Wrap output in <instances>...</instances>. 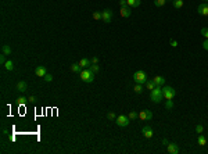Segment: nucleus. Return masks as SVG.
<instances>
[{"instance_id":"nucleus-1","label":"nucleus","mask_w":208,"mask_h":154,"mask_svg":"<svg viewBox=\"0 0 208 154\" xmlns=\"http://www.w3.org/2000/svg\"><path fill=\"white\" fill-rule=\"evenodd\" d=\"M150 99H151V102H154L156 104L162 102V99H164L162 86H156L153 90H150Z\"/></svg>"},{"instance_id":"nucleus-2","label":"nucleus","mask_w":208,"mask_h":154,"mask_svg":"<svg viewBox=\"0 0 208 154\" xmlns=\"http://www.w3.org/2000/svg\"><path fill=\"white\" fill-rule=\"evenodd\" d=\"M81 79H82L83 82H86V83L93 82L94 81V72H92L89 68L82 70V71H81Z\"/></svg>"},{"instance_id":"nucleus-3","label":"nucleus","mask_w":208,"mask_h":154,"mask_svg":"<svg viewBox=\"0 0 208 154\" xmlns=\"http://www.w3.org/2000/svg\"><path fill=\"white\" fill-rule=\"evenodd\" d=\"M133 81L136 83H142V85H144L147 81H148V78H147V74L144 71H136L133 74Z\"/></svg>"},{"instance_id":"nucleus-4","label":"nucleus","mask_w":208,"mask_h":154,"mask_svg":"<svg viewBox=\"0 0 208 154\" xmlns=\"http://www.w3.org/2000/svg\"><path fill=\"white\" fill-rule=\"evenodd\" d=\"M162 93H164V99L166 100H172L176 94V90L172 86H162Z\"/></svg>"},{"instance_id":"nucleus-5","label":"nucleus","mask_w":208,"mask_h":154,"mask_svg":"<svg viewBox=\"0 0 208 154\" xmlns=\"http://www.w3.org/2000/svg\"><path fill=\"white\" fill-rule=\"evenodd\" d=\"M129 117H126V115H119V117H117L115 118V122H117V125L118 126H122V128H125V126H128L129 125Z\"/></svg>"},{"instance_id":"nucleus-6","label":"nucleus","mask_w":208,"mask_h":154,"mask_svg":"<svg viewBox=\"0 0 208 154\" xmlns=\"http://www.w3.org/2000/svg\"><path fill=\"white\" fill-rule=\"evenodd\" d=\"M111 18H113V11L110 9H105V10L101 11V21L105 22V24H110L111 22Z\"/></svg>"},{"instance_id":"nucleus-7","label":"nucleus","mask_w":208,"mask_h":154,"mask_svg":"<svg viewBox=\"0 0 208 154\" xmlns=\"http://www.w3.org/2000/svg\"><path fill=\"white\" fill-rule=\"evenodd\" d=\"M139 118L142 121H150V119H153V113L150 110H143L139 113Z\"/></svg>"},{"instance_id":"nucleus-8","label":"nucleus","mask_w":208,"mask_h":154,"mask_svg":"<svg viewBox=\"0 0 208 154\" xmlns=\"http://www.w3.org/2000/svg\"><path fill=\"white\" fill-rule=\"evenodd\" d=\"M197 13L203 17H208V3H201L200 6L197 7Z\"/></svg>"},{"instance_id":"nucleus-9","label":"nucleus","mask_w":208,"mask_h":154,"mask_svg":"<svg viewBox=\"0 0 208 154\" xmlns=\"http://www.w3.org/2000/svg\"><path fill=\"white\" fill-rule=\"evenodd\" d=\"M166 151L169 154H178L179 153V146L176 143H168L166 144Z\"/></svg>"},{"instance_id":"nucleus-10","label":"nucleus","mask_w":208,"mask_h":154,"mask_svg":"<svg viewBox=\"0 0 208 154\" xmlns=\"http://www.w3.org/2000/svg\"><path fill=\"white\" fill-rule=\"evenodd\" d=\"M142 133L144 135V137H147V139H151V137H153V129H151L148 125H146V126L142 128Z\"/></svg>"},{"instance_id":"nucleus-11","label":"nucleus","mask_w":208,"mask_h":154,"mask_svg":"<svg viewBox=\"0 0 208 154\" xmlns=\"http://www.w3.org/2000/svg\"><path fill=\"white\" fill-rule=\"evenodd\" d=\"M119 14H121V17H124V18H128V17H130V14H132V11H130V7H129V6L121 7V10H119Z\"/></svg>"},{"instance_id":"nucleus-12","label":"nucleus","mask_w":208,"mask_h":154,"mask_svg":"<svg viewBox=\"0 0 208 154\" xmlns=\"http://www.w3.org/2000/svg\"><path fill=\"white\" fill-rule=\"evenodd\" d=\"M35 74H36L39 78H43V76L47 74V70H46V67H43V65H39V67H36V70H35Z\"/></svg>"},{"instance_id":"nucleus-13","label":"nucleus","mask_w":208,"mask_h":154,"mask_svg":"<svg viewBox=\"0 0 208 154\" xmlns=\"http://www.w3.org/2000/svg\"><path fill=\"white\" fill-rule=\"evenodd\" d=\"M79 65L82 67L83 70H86V68H90L92 61H90L89 58H81V60H79Z\"/></svg>"},{"instance_id":"nucleus-14","label":"nucleus","mask_w":208,"mask_h":154,"mask_svg":"<svg viewBox=\"0 0 208 154\" xmlns=\"http://www.w3.org/2000/svg\"><path fill=\"white\" fill-rule=\"evenodd\" d=\"M153 81H154V83H156L157 86H164V83H165V78L161 76V75H157V76L153 78Z\"/></svg>"},{"instance_id":"nucleus-15","label":"nucleus","mask_w":208,"mask_h":154,"mask_svg":"<svg viewBox=\"0 0 208 154\" xmlns=\"http://www.w3.org/2000/svg\"><path fill=\"white\" fill-rule=\"evenodd\" d=\"M17 89H18L20 92H25V90L28 89V83L24 82V81H20V82L17 83Z\"/></svg>"},{"instance_id":"nucleus-16","label":"nucleus","mask_w":208,"mask_h":154,"mask_svg":"<svg viewBox=\"0 0 208 154\" xmlns=\"http://www.w3.org/2000/svg\"><path fill=\"white\" fill-rule=\"evenodd\" d=\"M129 7H139L142 4V0H126Z\"/></svg>"},{"instance_id":"nucleus-17","label":"nucleus","mask_w":208,"mask_h":154,"mask_svg":"<svg viewBox=\"0 0 208 154\" xmlns=\"http://www.w3.org/2000/svg\"><path fill=\"white\" fill-rule=\"evenodd\" d=\"M197 143L200 144L201 147L207 144V139H205V136H204V135H201V133L198 135V137H197Z\"/></svg>"},{"instance_id":"nucleus-18","label":"nucleus","mask_w":208,"mask_h":154,"mask_svg":"<svg viewBox=\"0 0 208 154\" xmlns=\"http://www.w3.org/2000/svg\"><path fill=\"white\" fill-rule=\"evenodd\" d=\"M1 53L6 54V56H10L11 54V47L9 46V44H3V46H1Z\"/></svg>"},{"instance_id":"nucleus-19","label":"nucleus","mask_w":208,"mask_h":154,"mask_svg":"<svg viewBox=\"0 0 208 154\" xmlns=\"http://www.w3.org/2000/svg\"><path fill=\"white\" fill-rule=\"evenodd\" d=\"M82 70H83V68L79 65V62H78V64H75V62H74L72 65H71V71H72V72H79V74H81Z\"/></svg>"},{"instance_id":"nucleus-20","label":"nucleus","mask_w":208,"mask_h":154,"mask_svg":"<svg viewBox=\"0 0 208 154\" xmlns=\"http://www.w3.org/2000/svg\"><path fill=\"white\" fill-rule=\"evenodd\" d=\"M156 86H157V85L154 83V81H153V79H148V81L146 82V88H147L148 90H153V89H154Z\"/></svg>"},{"instance_id":"nucleus-21","label":"nucleus","mask_w":208,"mask_h":154,"mask_svg":"<svg viewBox=\"0 0 208 154\" xmlns=\"http://www.w3.org/2000/svg\"><path fill=\"white\" fill-rule=\"evenodd\" d=\"M4 68H6L7 71H13V70H14V62L11 61V60H7L6 64H4Z\"/></svg>"},{"instance_id":"nucleus-22","label":"nucleus","mask_w":208,"mask_h":154,"mask_svg":"<svg viewBox=\"0 0 208 154\" xmlns=\"http://www.w3.org/2000/svg\"><path fill=\"white\" fill-rule=\"evenodd\" d=\"M172 4L175 9H182L183 7V0H172Z\"/></svg>"},{"instance_id":"nucleus-23","label":"nucleus","mask_w":208,"mask_h":154,"mask_svg":"<svg viewBox=\"0 0 208 154\" xmlns=\"http://www.w3.org/2000/svg\"><path fill=\"white\" fill-rule=\"evenodd\" d=\"M133 90H135V93H142L143 92V85H142V83H136L135 88H133Z\"/></svg>"},{"instance_id":"nucleus-24","label":"nucleus","mask_w":208,"mask_h":154,"mask_svg":"<svg viewBox=\"0 0 208 154\" xmlns=\"http://www.w3.org/2000/svg\"><path fill=\"white\" fill-rule=\"evenodd\" d=\"M89 70H90L92 72H94V74H96V72H99V71H100V67H99V64H92Z\"/></svg>"},{"instance_id":"nucleus-25","label":"nucleus","mask_w":208,"mask_h":154,"mask_svg":"<svg viewBox=\"0 0 208 154\" xmlns=\"http://www.w3.org/2000/svg\"><path fill=\"white\" fill-rule=\"evenodd\" d=\"M26 100H28L26 97H24V96H21V97H18V99H17V103H18L20 106H24V104H26Z\"/></svg>"},{"instance_id":"nucleus-26","label":"nucleus","mask_w":208,"mask_h":154,"mask_svg":"<svg viewBox=\"0 0 208 154\" xmlns=\"http://www.w3.org/2000/svg\"><path fill=\"white\" fill-rule=\"evenodd\" d=\"M165 108L166 110H172V108H174V102H172V100H166Z\"/></svg>"},{"instance_id":"nucleus-27","label":"nucleus","mask_w":208,"mask_h":154,"mask_svg":"<svg viewBox=\"0 0 208 154\" xmlns=\"http://www.w3.org/2000/svg\"><path fill=\"white\" fill-rule=\"evenodd\" d=\"M165 3H166V0H154V4H156L157 7H162Z\"/></svg>"},{"instance_id":"nucleus-28","label":"nucleus","mask_w":208,"mask_h":154,"mask_svg":"<svg viewBox=\"0 0 208 154\" xmlns=\"http://www.w3.org/2000/svg\"><path fill=\"white\" fill-rule=\"evenodd\" d=\"M128 117H129V119H136V118H139V114L136 113V111H130Z\"/></svg>"},{"instance_id":"nucleus-29","label":"nucleus","mask_w":208,"mask_h":154,"mask_svg":"<svg viewBox=\"0 0 208 154\" xmlns=\"http://www.w3.org/2000/svg\"><path fill=\"white\" fill-rule=\"evenodd\" d=\"M43 79H44L46 82H52V81H53V75H52V74H46V75L43 76Z\"/></svg>"},{"instance_id":"nucleus-30","label":"nucleus","mask_w":208,"mask_h":154,"mask_svg":"<svg viewBox=\"0 0 208 154\" xmlns=\"http://www.w3.org/2000/svg\"><path fill=\"white\" fill-rule=\"evenodd\" d=\"M93 18L96 21L101 20V13H99V11H94V13H93Z\"/></svg>"},{"instance_id":"nucleus-31","label":"nucleus","mask_w":208,"mask_h":154,"mask_svg":"<svg viewBox=\"0 0 208 154\" xmlns=\"http://www.w3.org/2000/svg\"><path fill=\"white\" fill-rule=\"evenodd\" d=\"M196 132L197 133H203L204 132V126L203 125H196Z\"/></svg>"},{"instance_id":"nucleus-32","label":"nucleus","mask_w":208,"mask_h":154,"mask_svg":"<svg viewBox=\"0 0 208 154\" xmlns=\"http://www.w3.org/2000/svg\"><path fill=\"white\" fill-rule=\"evenodd\" d=\"M107 118H108V119H111V121H115V118H117V117H115V114L113 113V111H110V113L107 114Z\"/></svg>"},{"instance_id":"nucleus-33","label":"nucleus","mask_w":208,"mask_h":154,"mask_svg":"<svg viewBox=\"0 0 208 154\" xmlns=\"http://www.w3.org/2000/svg\"><path fill=\"white\" fill-rule=\"evenodd\" d=\"M201 35H203L205 39H208V28H203V29H201Z\"/></svg>"},{"instance_id":"nucleus-34","label":"nucleus","mask_w":208,"mask_h":154,"mask_svg":"<svg viewBox=\"0 0 208 154\" xmlns=\"http://www.w3.org/2000/svg\"><path fill=\"white\" fill-rule=\"evenodd\" d=\"M6 61H7V60H6V54H1V56H0V64H3V65H4Z\"/></svg>"},{"instance_id":"nucleus-35","label":"nucleus","mask_w":208,"mask_h":154,"mask_svg":"<svg viewBox=\"0 0 208 154\" xmlns=\"http://www.w3.org/2000/svg\"><path fill=\"white\" fill-rule=\"evenodd\" d=\"M90 61H92V64H99V57H96V56H94V57L90 58Z\"/></svg>"},{"instance_id":"nucleus-36","label":"nucleus","mask_w":208,"mask_h":154,"mask_svg":"<svg viewBox=\"0 0 208 154\" xmlns=\"http://www.w3.org/2000/svg\"><path fill=\"white\" fill-rule=\"evenodd\" d=\"M169 44H171L172 47H176V46H178V42L174 40V39H171V40H169Z\"/></svg>"},{"instance_id":"nucleus-37","label":"nucleus","mask_w":208,"mask_h":154,"mask_svg":"<svg viewBox=\"0 0 208 154\" xmlns=\"http://www.w3.org/2000/svg\"><path fill=\"white\" fill-rule=\"evenodd\" d=\"M203 49H204V50H208V39L204 40V43H203Z\"/></svg>"},{"instance_id":"nucleus-38","label":"nucleus","mask_w":208,"mask_h":154,"mask_svg":"<svg viewBox=\"0 0 208 154\" xmlns=\"http://www.w3.org/2000/svg\"><path fill=\"white\" fill-rule=\"evenodd\" d=\"M119 6H121V7H125V6H128L126 0H119Z\"/></svg>"},{"instance_id":"nucleus-39","label":"nucleus","mask_w":208,"mask_h":154,"mask_svg":"<svg viewBox=\"0 0 208 154\" xmlns=\"http://www.w3.org/2000/svg\"><path fill=\"white\" fill-rule=\"evenodd\" d=\"M28 100H29L31 103H33L35 100H36V97H35V96H29V99H28Z\"/></svg>"},{"instance_id":"nucleus-40","label":"nucleus","mask_w":208,"mask_h":154,"mask_svg":"<svg viewBox=\"0 0 208 154\" xmlns=\"http://www.w3.org/2000/svg\"><path fill=\"white\" fill-rule=\"evenodd\" d=\"M168 143H169V142H168V139H166V137H164V139H162V144H165V146H166Z\"/></svg>"},{"instance_id":"nucleus-41","label":"nucleus","mask_w":208,"mask_h":154,"mask_svg":"<svg viewBox=\"0 0 208 154\" xmlns=\"http://www.w3.org/2000/svg\"><path fill=\"white\" fill-rule=\"evenodd\" d=\"M166 1H172V0H166Z\"/></svg>"},{"instance_id":"nucleus-42","label":"nucleus","mask_w":208,"mask_h":154,"mask_svg":"<svg viewBox=\"0 0 208 154\" xmlns=\"http://www.w3.org/2000/svg\"><path fill=\"white\" fill-rule=\"evenodd\" d=\"M204 1H205V3H207V1H208V0H204Z\"/></svg>"}]
</instances>
